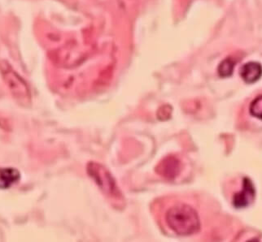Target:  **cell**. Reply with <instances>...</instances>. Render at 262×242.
Masks as SVG:
<instances>
[{"label": "cell", "mask_w": 262, "mask_h": 242, "mask_svg": "<svg viewBox=\"0 0 262 242\" xmlns=\"http://www.w3.org/2000/svg\"><path fill=\"white\" fill-rule=\"evenodd\" d=\"M165 221L169 228L179 235L194 234L201 228L198 214L188 205L178 204L167 211Z\"/></svg>", "instance_id": "6da1fadb"}, {"label": "cell", "mask_w": 262, "mask_h": 242, "mask_svg": "<svg viewBox=\"0 0 262 242\" xmlns=\"http://www.w3.org/2000/svg\"><path fill=\"white\" fill-rule=\"evenodd\" d=\"M88 173L104 193L113 198L121 196L114 177L101 164L94 162L90 163L88 165Z\"/></svg>", "instance_id": "7a4b0ae2"}, {"label": "cell", "mask_w": 262, "mask_h": 242, "mask_svg": "<svg viewBox=\"0 0 262 242\" xmlns=\"http://www.w3.org/2000/svg\"><path fill=\"white\" fill-rule=\"evenodd\" d=\"M255 195L256 191L252 181L248 178H245L243 183L242 190L234 195L233 204L236 208H245L248 207L254 201Z\"/></svg>", "instance_id": "3957f363"}, {"label": "cell", "mask_w": 262, "mask_h": 242, "mask_svg": "<svg viewBox=\"0 0 262 242\" xmlns=\"http://www.w3.org/2000/svg\"><path fill=\"white\" fill-rule=\"evenodd\" d=\"M180 171V162L177 158L173 156L166 157L157 167L158 174L169 180L177 177Z\"/></svg>", "instance_id": "277c9868"}, {"label": "cell", "mask_w": 262, "mask_h": 242, "mask_svg": "<svg viewBox=\"0 0 262 242\" xmlns=\"http://www.w3.org/2000/svg\"><path fill=\"white\" fill-rule=\"evenodd\" d=\"M241 76L246 83H254L261 78V65L256 62L247 63L241 68Z\"/></svg>", "instance_id": "5b68a950"}, {"label": "cell", "mask_w": 262, "mask_h": 242, "mask_svg": "<svg viewBox=\"0 0 262 242\" xmlns=\"http://www.w3.org/2000/svg\"><path fill=\"white\" fill-rule=\"evenodd\" d=\"M20 173L15 168H0V189H8L20 180Z\"/></svg>", "instance_id": "8992f818"}, {"label": "cell", "mask_w": 262, "mask_h": 242, "mask_svg": "<svg viewBox=\"0 0 262 242\" xmlns=\"http://www.w3.org/2000/svg\"><path fill=\"white\" fill-rule=\"evenodd\" d=\"M234 62L232 59L227 58L221 63L219 67V74L223 78H227L232 74L234 70Z\"/></svg>", "instance_id": "52a82bcc"}, {"label": "cell", "mask_w": 262, "mask_h": 242, "mask_svg": "<svg viewBox=\"0 0 262 242\" xmlns=\"http://www.w3.org/2000/svg\"><path fill=\"white\" fill-rule=\"evenodd\" d=\"M250 112L255 117L262 119V95L258 96L252 101L250 106Z\"/></svg>", "instance_id": "ba28073f"}, {"label": "cell", "mask_w": 262, "mask_h": 242, "mask_svg": "<svg viewBox=\"0 0 262 242\" xmlns=\"http://www.w3.org/2000/svg\"><path fill=\"white\" fill-rule=\"evenodd\" d=\"M171 115V107L169 106H163L158 111V118L161 120H166Z\"/></svg>", "instance_id": "9c48e42d"}]
</instances>
